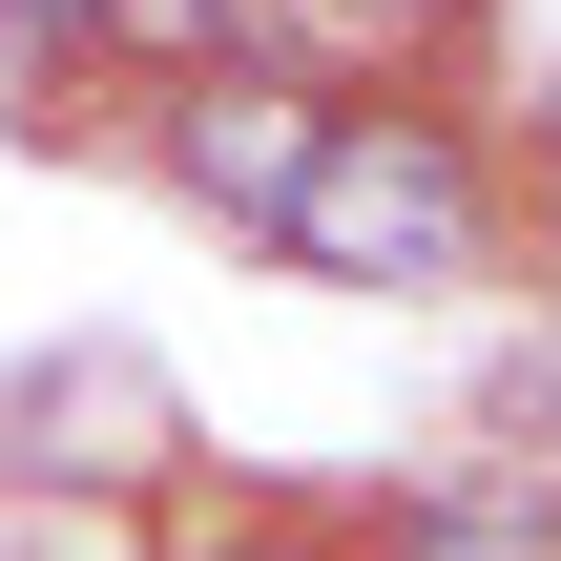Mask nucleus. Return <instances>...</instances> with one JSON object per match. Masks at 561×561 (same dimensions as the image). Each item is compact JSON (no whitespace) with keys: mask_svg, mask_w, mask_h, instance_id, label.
Wrapping results in <instances>:
<instances>
[{"mask_svg":"<svg viewBox=\"0 0 561 561\" xmlns=\"http://www.w3.org/2000/svg\"><path fill=\"white\" fill-rule=\"evenodd\" d=\"M0 62L42 83V62H104V0H0Z\"/></svg>","mask_w":561,"mask_h":561,"instance_id":"6","label":"nucleus"},{"mask_svg":"<svg viewBox=\"0 0 561 561\" xmlns=\"http://www.w3.org/2000/svg\"><path fill=\"white\" fill-rule=\"evenodd\" d=\"M312 62H271V42H229V62H167V187L187 208H229V229H271L291 208V167H312Z\"/></svg>","mask_w":561,"mask_h":561,"instance_id":"2","label":"nucleus"},{"mask_svg":"<svg viewBox=\"0 0 561 561\" xmlns=\"http://www.w3.org/2000/svg\"><path fill=\"white\" fill-rule=\"evenodd\" d=\"M229 42H250V0H104V62H146V83L167 62H229Z\"/></svg>","mask_w":561,"mask_h":561,"instance_id":"5","label":"nucleus"},{"mask_svg":"<svg viewBox=\"0 0 561 561\" xmlns=\"http://www.w3.org/2000/svg\"><path fill=\"white\" fill-rule=\"evenodd\" d=\"M271 250H291L312 291H375V312H396V291H479V271H500V167H479V125H437L416 83H333Z\"/></svg>","mask_w":561,"mask_h":561,"instance_id":"1","label":"nucleus"},{"mask_svg":"<svg viewBox=\"0 0 561 561\" xmlns=\"http://www.w3.org/2000/svg\"><path fill=\"white\" fill-rule=\"evenodd\" d=\"M187 561H312V541H187Z\"/></svg>","mask_w":561,"mask_h":561,"instance_id":"7","label":"nucleus"},{"mask_svg":"<svg viewBox=\"0 0 561 561\" xmlns=\"http://www.w3.org/2000/svg\"><path fill=\"white\" fill-rule=\"evenodd\" d=\"M396 561H561V458H479L458 500H416Z\"/></svg>","mask_w":561,"mask_h":561,"instance_id":"3","label":"nucleus"},{"mask_svg":"<svg viewBox=\"0 0 561 561\" xmlns=\"http://www.w3.org/2000/svg\"><path fill=\"white\" fill-rule=\"evenodd\" d=\"M437 21L458 0H250V42L312 62V83H396V62H437Z\"/></svg>","mask_w":561,"mask_h":561,"instance_id":"4","label":"nucleus"}]
</instances>
